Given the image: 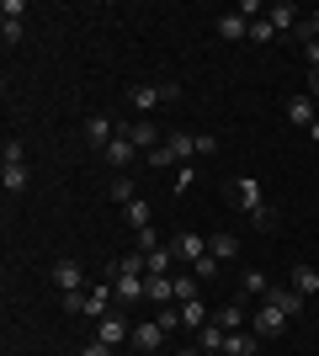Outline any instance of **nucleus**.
Returning a JSON list of instances; mask_svg holds the SVG:
<instances>
[{"label":"nucleus","instance_id":"nucleus-1","mask_svg":"<svg viewBox=\"0 0 319 356\" xmlns=\"http://www.w3.org/2000/svg\"><path fill=\"white\" fill-rule=\"evenodd\" d=\"M224 197H229V202H234L250 223H256V229H272V223H277V213L266 208V192H261L256 176H234V181L224 186Z\"/></svg>","mask_w":319,"mask_h":356},{"label":"nucleus","instance_id":"nucleus-2","mask_svg":"<svg viewBox=\"0 0 319 356\" xmlns=\"http://www.w3.org/2000/svg\"><path fill=\"white\" fill-rule=\"evenodd\" d=\"M144 282H149V266H144V255H122L117 266H112V287H117L122 303H138V293H144Z\"/></svg>","mask_w":319,"mask_h":356},{"label":"nucleus","instance_id":"nucleus-3","mask_svg":"<svg viewBox=\"0 0 319 356\" xmlns=\"http://www.w3.org/2000/svg\"><path fill=\"white\" fill-rule=\"evenodd\" d=\"M197 160V134H170L160 149H149L154 170H170V165H192Z\"/></svg>","mask_w":319,"mask_h":356},{"label":"nucleus","instance_id":"nucleus-4","mask_svg":"<svg viewBox=\"0 0 319 356\" xmlns=\"http://www.w3.org/2000/svg\"><path fill=\"white\" fill-rule=\"evenodd\" d=\"M250 330H256L261 341H277V335H282V330H288V314L277 309L272 298H261V309L250 314Z\"/></svg>","mask_w":319,"mask_h":356},{"label":"nucleus","instance_id":"nucleus-5","mask_svg":"<svg viewBox=\"0 0 319 356\" xmlns=\"http://www.w3.org/2000/svg\"><path fill=\"white\" fill-rule=\"evenodd\" d=\"M106 154V165H112V170H128V165H133V154H138V144H133V134H128V122H117V138H112V144L101 149Z\"/></svg>","mask_w":319,"mask_h":356},{"label":"nucleus","instance_id":"nucleus-6","mask_svg":"<svg viewBox=\"0 0 319 356\" xmlns=\"http://www.w3.org/2000/svg\"><path fill=\"white\" fill-rule=\"evenodd\" d=\"M54 282H59V293H85V266L75 255H59L54 261Z\"/></svg>","mask_w":319,"mask_h":356},{"label":"nucleus","instance_id":"nucleus-7","mask_svg":"<svg viewBox=\"0 0 319 356\" xmlns=\"http://www.w3.org/2000/svg\"><path fill=\"white\" fill-rule=\"evenodd\" d=\"M170 250H176V261L192 271L202 255H208V234H176V239H170Z\"/></svg>","mask_w":319,"mask_h":356},{"label":"nucleus","instance_id":"nucleus-8","mask_svg":"<svg viewBox=\"0 0 319 356\" xmlns=\"http://www.w3.org/2000/svg\"><path fill=\"white\" fill-rule=\"evenodd\" d=\"M165 335H170V330L160 325V319H144V325H133V346H138V351H144V356H160V346H165Z\"/></svg>","mask_w":319,"mask_h":356},{"label":"nucleus","instance_id":"nucleus-9","mask_svg":"<svg viewBox=\"0 0 319 356\" xmlns=\"http://www.w3.org/2000/svg\"><path fill=\"white\" fill-rule=\"evenodd\" d=\"M96 341H106V346H122V341H133V325H128L122 314H106V319H96Z\"/></svg>","mask_w":319,"mask_h":356},{"label":"nucleus","instance_id":"nucleus-10","mask_svg":"<svg viewBox=\"0 0 319 356\" xmlns=\"http://www.w3.org/2000/svg\"><path fill=\"white\" fill-rule=\"evenodd\" d=\"M266 22H272L277 32H298V27H304V11H298L293 0H277L272 11H266Z\"/></svg>","mask_w":319,"mask_h":356},{"label":"nucleus","instance_id":"nucleus-11","mask_svg":"<svg viewBox=\"0 0 319 356\" xmlns=\"http://www.w3.org/2000/svg\"><path fill=\"white\" fill-rule=\"evenodd\" d=\"M112 298H117V287H112V282H96V287H85V314H91V319H106Z\"/></svg>","mask_w":319,"mask_h":356},{"label":"nucleus","instance_id":"nucleus-12","mask_svg":"<svg viewBox=\"0 0 319 356\" xmlns=\"http://www.w3.org/2000/svg\"><path fill=\"white\" fill-rule=\"evenodd\" d=\"M256 346H261L256 330H229L224 335V356H256Z\"/></svg>","mask_w":319,"mask_h":356},{"label":"nucleus","instance_id":"nucleus-13","mask_svg":"<svg viewBox=\"0 0 319 356\" xmlns=\"http://www.w3.org/2000/svg\"><path fill=\"white\" fill-rule=\"evenodd\" d=\"M282 112H288V122L293 128H314V102H309V96H288V106H282Z\"/></svg>","mask_w":319,"mask_h":356},{"label":"nucleus","instance_id":"nucleus-14","mask_svg":"<svg viewBox=\"0 0 319 356\" xmlns=\"http://www.w3.org/2000/svg\"><path fill=\"white\" fill-rule=\"evenodd\" d=\"M218 38H224V43H240V38H250V22H245L240 11H224L218 16Z\"/></svg>","mask_w":319,"mask_h":356},{"label":"nucleus","instance_id":"nucleus-15","mask_svg":"<svg viewBox=\"0 0 319 356\" xmlns=\"http://www.w3.org/2000/svg\"><path fill=\"white\" fill-rule=\"evenodd\" d=\"M266 298H272V303H277L282 314H288V319H293V314H304V309H309V298H304V293H293V287H272Z\"/></svg>","mask_w":319,"mask_h":356},{"label":"nucleus","instance_id":"nucleus-16","mask_svg":"<svg viewBox=\"0 0 319 356\" xmlns=\"http://www.w3.org/2000/svg\"><path fill=\"white\" fill-rule=\"evenodd\" d=\"M0 186H6V192H27V186H32V170H27V165H0Z\"/></svg>","mask_w":319,"mask_h":356},{"label":"nucleus","instance_id":"nucleus-17","mask_svg":"<svg viewBox=\"0 0 319 356\" xmlns=\"http://www.w3.org/2000/svg\"><path fill=\"white\" fill-rule=\"evenodd\" d=\"M176 309H181V325H186V330L213 325V314H208V303H202V298H192V303H176Z\"/></svg>","mask_w":319,"mask_h":356},{"label":"nucleus","instance_id":"nucleus-18","mask_svg":"<svg viewBox=\"0 0 319 356\" xmlns=\"http://www.w3.org/2000/svg\"><path fill=\"white\" fill-rule=\"evenodd\" d=\"M144 298H149V303H176V277H149V282H144Z\"/></svg>","mask_w":319,"mask_h":356},{"label":"nucleus","instance_id":"nucleus-19","mask_svg":"<svg viewBox=\"0 0 319 356\" xmlns=\"http://www.w3.org/2000/svg\"><path fill=\"white\" fill-rule=\"evenodd\" d=\"M85 138H91L96 149H106L112 138H117V122H112V118H91V122H85Z\"/></svg>","mask_w":319,"mask_h":356},{"label":"nucleus","instance_id":"nucleus-20","mask_svg":"<svg viewBox=\"0 0 319 356\" xmlns=\"http://www.w3.org/2000/svg\"><path fill=\"white\" fill-rule=\"evenodd\" d=\"M288 287H293V293H304V298H314V293H319V271H314V266H293Z\"/></svg>","mask_w":319,"mask_h":356},{"label":"nucleus","instance_id":"nucleus-21","mask_svg":"<svg viewBox=\"0 0 319 356\" xmlns=\"http://www.w3.org/2000/svg\"><path fill=\"white\" fill-rule=\"evenodd\" d=\"M245 319H250V309H245V303H224V309L213 314V325H218V330H240Z\"/></svg>","mask_w":319,"mask_h":356},{"label":"nucleus","instance_id":"nucleus-22","mask_svg":"<svg viewBox=\"0 0 319 356\" xmlns=\"http://www.w3.org/2000/svg\"><path fill=\"white\" fill-rule=\"evenodd\" d=\"M224 335H229V330L202 325V330H197V351H202V356H218V351H224Z\"/></svg>","mask_w":319,"mask_h":356},{"label":"nucleus","instance_id":"nucleus-23","mask_svg":"<svg viewBox=\"0 0 319 356\" xmlns=\"http://www.w3.org/2000/svg\"><path fill=\"white\" fill-rule=\"evenodd\" d=\"M208 255H213V261H234V255H240V239H234V234H213Z\"/></svg>","mask_w":319,"mask_h":356},{"label":"nucleus","instance_id":"nucleus-24","mask_svg":"<svg viewBox=\"0 0 319 356\" xmlns=\"http://www.w3.org/2000/svg\"><path fill=\"white\" fill-rule=\"evenodd\" d=\"M128 102H133L138 112H149V106H160L165 96H160V86H133V90H128Z\"/></svg>","mask_w":319,"mask_h":356},{"label":"nucleus","instance_id":"nucleus-25","mask_svg":"<svg viewBox=\"0 0 319 356\" xmlns=\"http://www.w3.org/2000/svg\"><path fill=\"white\" fill-rule=\"evenodd\" d=\"M128 134H133V144H138V149H160V134H154V122L138 118V122H128Z\"/></svg>","mask_w":319,"mask_h":356},{"label":"nucleus","instance_id":"nucleus-26","mask_svg":"<svg viewBox=\"0 0 319 356\" xmlns=\"http://www.w3.org/2000/svg\"><path fill=\"white\" fill-rule=\"evenodd\" d=\"M197 287H202L197 271H181V277H176V303H192V298H197Z\"/></svg>","mask_w":319,"mask_h":356},{"label":"nucleus","instance_id":"nucleus-27","mask_svg":"<svg viewBox=\"0 0 319 356\" xmlns=\"http://www.w3.org/2000/svg\"><path fill=\"white\" fill-rule=\"evenodd\" d=\"M240 293L245 298H266V293H272V282H266L261 271H245V277H240Z\"/></svg>","mask_w":319,"mask_h":356},{"label":"nucleus","instance_id":"nucleus-28","mask_svg":"<svg viewBox=\"0 0 319 356\" xmlns=\"http://www.w3.org/2000/svg\"><path fill=\"white\" fill-rule=\"evenodd\" d=\"M106 197L128 208V202H133V181H128V176H112V181H106Z\"/></svg>","mask_w":319,"mask_h":356},{"label":"nucleus","instance_id":"nucleus-29","mask_svg":"<svg viewBox=\"0 0 319 356\" xmlns=\"http://www.w3.org/2000/svg\"><path fill=\"white\" fill-rule=\"evenodd\" d=\"M0 165H27V144H22V138H6V144H0Z\"/></svg>","mask_w":319,"mask_h":356},{"label":"nucleus","instance_id":"nucleus-30","mask_svg":"<svg viewBox=\"0 0 319 356\" xmlns=\"http://www.w3.org/2000/svg\"><path fill=\"white\" fill-rule=\"evenodd\" d=\"M22 32H27V27H22V16H0V38H6V48L22 43Z\"/></svg>","mask_w":319,"mask_h":356},{"label":"nucleus","instance_id":"nucleus-31","mask_svg":"<svg viewBox=\"0 0 319 356\" xmlns=\"http://www.w3.org/2000/svg\"><path fill=\"white\" fill-rule=\"evenodd\" d=\"M122 213H128V223H133V229H149V202H144V197H133Z\"/></svg>","mask_w":319,"mask_h":356},{"label":"nucleus","instance_id":"nucleus-32","mask_svg":"<svg viewBox=\"0 0 319 356\" xmlns=\"http://www.w3.org/2000/svg\"><path fill=\"white\" fill-rule=\"evenodd\" d=\"M192 186H197V170H192V165H181V170H176V186H170V192L181 197V192H192Z\"/></svg>","mask_w":319,"mask_h":356},{"label":"nucleus","instance_id":"nucleus-33","mask_svg":"<svg viewBox=\"0 0 319 356\" xmlns=\"http://www.w3.org/2000/svg\"><path fill=\"white\" fill-rule=\"evenodd\" d=\"M250 38H256V43H277V27L261 16V22H250Z\"/></svg>","mask_w":319,"mask_h":356},{"label":"nucleus","instance_id":"nucleus-34","mask_svg":"<svg viewBox=\"0 0 319 356\" xmlns=\"http://www.w3.org/2000/svg\"><path fill=\"white\" fill-rule=\"evenodd\" d=\"M59 309L64 314H85V293H59Z\"/></svg>","mask_w":319,"mask_h":356},{"label":"nucleus","instance_id":"nucleus-35","mask_svg":"<svg viewBox=\"0 0 319 356\" xmlns=\"http://www.w3.org/2000/svg\"><path fill=\"white\" fill-rule=\"evenodd\" d=\"M298 38H304V43H309V38H319V6H314L309 16H304V27H298Z\"/></svg>","mask_w":319,"mask_h":356},{"label":"nucleus","instance_id":"nucleus-36","mask_svg":"<svg viewBox=\"0 0 319 356\" xmlns=\"http://www.w3.org/2000/svg\"><path fill=\"white\" fill-rule=\"evenodd\" d=\"M149 250H160V234H154V229H138V255H149Z\"/></svg>","mask_w":319,"mask_h":356},{"label":"nucleus","instance_id":"nucleus-37","mask_svg":"<svg viewBox=\"0 0 319 356\" xmlns=\"http://www.w3.org/2000/svg\"><path fill=\"white\" fill-rule=\"evenodd\" d=\"M218 266H224V261H213V255H202V261H197L192 271H197V277H218Z\"/></svg>","mask_w":319,"mask_h":356},{"label":"nucleus","instance_id":"nucleus-38","mask_svg":"<svg viewBox=\"0 0 319 356\" xmlns=\"http://www.w3.org/2000/svg\"><path fill=\"white\" fill-rule=\"evenodd\" d=\"M75 356H112V346H106V341H91V346H80Z\"/></svg>","mask_w":319,"mask_h":356},{"label":"nucleus","instance_id":"nucleus-39","mask_svg":"<svg viewBox=\"0 0 319 356\" xmlns=\"http://www.w3.org/2000/svg\"><path fill=\"white\" fill-rule=\"evenodd\" d=\"M304 59H309V70H319V38H309V43H304Z\"/></svg>","mask_w":319,"mask_h":356},{"label":"nucleus","instance_id":"nucleus-40","mask_svg":"<svg viewBox=\"0 0 319 356\" xmlns=\"http://www.w3.org/2000/svg\"><path fill=\"white\" fill-rule=\"evenodd\" d=\"M197 154H218V138H213V134H197Z\"/></svg>","mask_w":319,"mask_h":356},{"label":"nucleus","instance_id":"nucleus-41","mask_svg":"<svg viewBox=\"0 0 319 356\" xmlns=\"http://www.w3.org/2000/svg\"><path fill=\"white\" fill-rule=\"evenodd\" d=\"M309 90H314V96H319V70H314V74H309Z\"/></svg>","mask_w":319,"mask_h":356},{"label":"nucleus","instance_id":"nucleus-42","mask_svg":"<svg viewBox=\"0 0 319 356\" xmlns=\"http://www.w3.org/2000/svg\"><path fill=\"white\" fill-rule=\"evenodd\" d=\"M181 356H202V351H181Z\"/></svg>","mask_w":319,"mask_h":356},{"label":"nucleus","instance_id":"nucleus-43","mask_svg":"<svg viewBox=\"0 0 319 356\" xmlns=\"http://www.w3.org/2000/svg\"><path fill=\"white\" fill-rule=\"evenodd\" d=\"M314 303H319V293H314Z\"/></svg>","mask_w":319,"mask_h":356},{"label":"nucleus","instance_id":"nucleus-44","mask_svg":"<svg viewBox=\"0 0 319 356\" xmlns=\"http://www.w3.org/2000/svg\"><path fill=\"white\" fill-rule=\"evenodd\" d=\"M218 356H224V351H218Z\"/></svg>","mask_w":319,"mask_h":356}]
</instances>
